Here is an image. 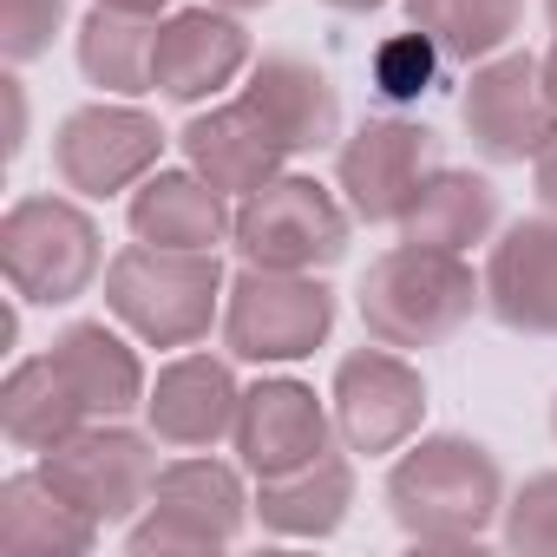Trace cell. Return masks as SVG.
<instances>
[{
	"instance_id": "cell-1",
	"label": "cell",
	"mask_w": 557,
	"mask_h": 557,
	"mask_svg": "<svg viewBox=\"0 0 557 557\" xmlns=\"http://www.w3.org/2000/svg\"><path fill=\"white\" fill-rule=\"evenodd\" d=\"M223 296V262L216 249H164L132 243L106 262V309L138 329L158 348H190L210 335Z\"/></svg>"
},
{
	"instance_id": "cell-2",
	"label": "cell",
	"mask_w": 557,
	"mask_h": 557,
	"mask_svg": "<svg viewBox=\"0 0 557 557\" xmlns=\"http://www.w3.org/2000/svg\"><path fill=\"white\" fill-rule=\"evenodd\" d=\"M479 296L485 283H472L459 249L400 243L361 275V322L387 348H433L479 309Z\"/></svg>"
},
{
	"instance_id": "cell-3",
	"label": "cell",
	"mask_w": 557,
	"mask_h": 557,
	"mask_svg": "<svg viewBox=\"0 0 557 557\" xmlns=\"http://www.w3.org/2000/svg\"><path fill=\"white\" fill-rule=\"evenodd\" d=\"M498 498H505V485H498L492 453L472 440H453V433L420 440L387 479V505H394L400 531L420 544H472L498 518Z\"/></svg>"
},
{
	"instance_id": "cell-4",
	"label": "cell",
	"mask_w": 557,
	"mask_h": 557,
	"mask_svg": "<svg viewBox=\"0 0 557 557\" xmlns=\"http://www.w3.org/2000/svg\"><path fill=\"white\" fill-rule=\"evenodd\" d=\"M106 249H99V223L66 203V197H21L0 223V269H8L14 296L27 302H79L92 289Z\"/></svg>"
},
{
	"instance_id": "cell-5",
	"label": "cell",
	"mask_w": 557,
	"mask_h": 557,
	"mask_svg": "<svg viewBox=\"0 0 557 557\" xmlns=\"http://www.w3.org/2000/svg\"><path fill=\"white\" fill-rule=\"evenodd\" d=\"M230 236H236L243 262H256V269L315 275V269L348 256V210L315 177H283V171H275L262 190H249L236 203Z\"/></svg>"
},
{
	"instance_id": "cell-6",
	"label": "cell",
	"mask_w": 557,
	"mask_h": 557,
	"mask_svg": "<svg viewBox=\"0 0 557 557\" xmlns=\"http://www.w3.org/2000/svg\"><path fill=\"white\" fill-rule=\"evenodd\" d=\"M329 329H335V296L315 275L243 262V275L230 283L223 342L236 361H302L329 342Z\"/></svg>"
},
{
	"instance_id": "cell-7",
	"label": "cell",
	"mask_w": 557,
	"mask_h": 557,
	"mask_svg": "<svg viewBox=\"0 0 557 557\" xmlns=\"http://www.w3.org/2000/svg\"><path fill=\"white\" fill-rule=\"evenodd\" d=\"M40 472L92 524H112V518H132L138 505H151V485H158L164 466H158V453H151L145 433H125V426L99 420V426H79L60 446H47Z\"/></svg>"
},
{
	"instance_id": "cell-8",
	"label": "cell",
	"mask_w": 557,
	"mask_h": 557,
	"mask_svg": "<svg viewBox=\"0 0 557 557\" xmlns=\"http://www.w3.org/2000/svg\"><path fill=\"white\" fill-rule=\"evenodd\" d=\"M472 145L498 164H524L557 138V99L544 86V60L537 53H505L492 66L472 73L466 106H459Z\"/></svg>"
},
{
	"instance_id": "cell-9",
	"label": "cell",
	"mask_w": 557,
	"mask_h": 557,
	"mask_svg": "<svg viewBox=\"0 0 557 557\" xmlns=\"http://www.w3.org/2000/svg\"><path fill=\"white\" fill-rule=\"evenodd\" d=\"M243 479L216 459H177L151 485V518L132 531V550H216L243 531Z\"/></svg>"
},
{
	"instance_id": "cell-10",
	"label": "cell",
	"mask_w": 557,
	"mask_h": 557,
	"mask_svg": "<svg viewBox=\"0 0 557 557\" xmlns=\"http://www.w3.org/2000/svg\"><path fill=\"white\" fill-rule=\"evenodd\" d=\"M158 151H164L158 119H145L132 106H79L53 138V171L79 197H112V190L138 184L158 164Z\"/></svg>"
},
{
	"instance_id": "cell-11",
	"label": "cell",
	"mask_w": 557,
	"mask_h": 557,
	"mask_svg": "<svg viewBox=\"0 0 557 557\" xmlns=\"http://www.w3.org/2000/svg\"><path fill=\"white\" fill-rule=\"evenodd\" d=\"M426 413V387L420 374L381 342V348H361L335 368V426L355 453H394L407 446V433L420 426Z\"/></svg>"
},
{
	"instance_id": "cell-12",
	"label": "cell",
	"mask_w": 557,
	"mask_h": 557,
	"mask_svg": "<svg viewBox=\"0 0 557 557\" xmlns=\"http://www.w3.org/2000/svg\"><path fill=\"white\" fill-rule=\"evenodd\" d=\"M433 177V132L407 119H374L342 145V190L361 223H400Z\"/></svg>"
},
{
	"instance_id": "cell-13",
	"label": "cell",
	"mask_w": 557,
	"mask_h": 557,
	"mask_svg": "<svg viewBox=\"0 0 557 557\" xmlns=\"http://www.w3.org/2000/svg\"><path fill=\"white\" fill-rule=\"evenodd\" d=\"M236 453L256 479H283L302 472L329 453V413L302 381H262L243 394L236 413Z\"/></svg>"
},
{
	"instance_id": "cell-14",
	"label": "cell",
	"mask_w": 557,
	"mask_h": 557,
	"mask_svg": "<svg viewBox=\"0 0 557 557\" xmlns=\"http://www.w3.org/2000/svg\"><path fill=\"white\" fill-rule=\"evenodd\" d=\"M249 66V34L243 21H230V8H190L171 14L158 27V60H151V92L197 106L210 92H223L236 73Z\"/></svg>"
},
{
	"instance_id": "cell-15",
	"label": "cell",
	"mask_w": 557,
	"mask_h": 557,
	"mask_svg": "<svg viewBox=\"0 0 557 557\" xmlns=\"http://www.w3.org/2000/svg\"><path fill=\"white\" fill-rule=\"evenodd\" d=\"M145 413H151V440L171 446V453H203L216 446L223 433H236V413H243V394L230 381V368L216 355H177L158 387L145 394Z\"/></svg>"
},
{
	"instance_id": "cell-16",
	"label": "cell",
	"mask_w": 557,
	"mask_h": 557,
	"mask_svg": "<svg viewBox=\"0 0 557 557\" xmlns=\"http://www.w3.org/2000/svg\"><path fill=\"white\" fill-rule=\"evenodd\" d=\"M485 302L505 329L557 335V223L531 216L511 223L485 262Z\"/></svg>"
},
{
	"instance_id": "cell-17",
	"label": "cell",
	"mask_w": 557,
	"mask_h": 557,
	"mask_svg": "<svg viewBox=\"0 0 557 557\" xmlns=\"http://www.w3.org/2000/svg\"><path fill=\"white\" fill-rule=\"evenodd\" d=\"M184 158L223 197H249V190H262L275 177V164L289 158V145L269 132V119L249 99H236V106H216V112L184 125Z\"/></svg>"
},
{
	"instance_id": "cell-18",
	"label": "cell",
	"mask_w": 557,
	"mask_h": 557,
	"mask_svg": "<svg viewBox=\"0 0 557 557\" xmlns=\"http://www.w3.org/2000/svg\"><path fill=\"white\" fill-rule=\"evenodd\" d=\"M243 99L269 119V132L289 145V158L335 145V132H342V99H335L329 73L309 66V60H296V53H269L249 73V92Z\"/></svg>"
},
{
	"instance_id": "cell-19",
	"label": "cell",
	"mask_w": 557,
	"mask_h": 557,
	"mask_svg": "<svg viewBox=\"0 0 557 557\" xmlns=\"http://www.w3.org/2000/svg\"><path fill=\"white\" fill-rule=\"evenodd\" d=\"M230 203L210 177L197 171H158L138 184L132 197V236L138 243H164V249H216L230 230Z\"/></svg>"
},
{
	"instance_id": "cell-20",
	"label": "cell",
	"mask_w": 557,
	"mask_h": 557,
	"mask_svg": "<svg viewBox=\"0 0 557 557\" xmlns=\"http://www.w3.org/2000/svg\"><path fill=\"white\" fill-rule=\"evenodd\" d=\"M53 361H60L66 387L79 394L86 420H119V413H132L145 400V368L106 322H73L53 342Z\"/></svg>"
},
{
	"instance_id": "cell-21",
	"label": "cell",
	"mask_w": 557,
	"mask_h": 557,
	"mask_svg": "<svg viewBox=\"0 0 557 557\" xmlns=\"http://www.w3.org/2000/svg\"><path fill=\"white\" fill-rule=\"evenodd\" d=\"M92 518L79 505H66L47 472H21L0 485V557H66V550H92Z\"/></svg>"
},
{
	"instance_id": "cell-22",
	"label": "cell",
	"mask_w": 557,
	"mask_h": 557,
	"mask_svg": "<svg viewBox=\"0 0 557 557\" xmlns=\"http://www.w3.org/2000/svg\"><path fill=\"white\" fill-rule=\"evenodd\" d=\"M0 426H8V440H14L21 453H47V446H60L66 433L86 426V407H79V394L66 387V374H60L53 355L21 361V368L8 374V387H0Z\"/></svg>"
},
{
	"instance_id": "cell-23",
	"label": "cell",
	"mask_w": 557,
	"mask_h": 557,
	"mask_svg": "<svg viewBox=\"0 0 557 557\" xmlns=\"http://www.w3.org/2000/svg\"><path fill=\"white\" fill-rule=\"evenodd\" d=\"M355 505V472L342 453H322L302 472L283 479H262V524L283 531V537H329Z\"/></svg>"
},
{
	"instance_id": "cell-24",
	"label": "cell",
	"mask_w": 557,
	"mask_h": 557,
	"mask_svg": "<svg viewBox=\"0 0 557 557\" xmlns=\"http://www.w3.org/2000/svg\"><path fill=\"white\" fill-rule=\"evenodd\" d=\"M492 223H498V190L485 177H472V171H433L420 184V197L407 203L400 236L407 243H426V249H466Z\"/></svg>"
},
{
	"instance_id": "cell-25",
	"label": "cell",
	"mask_w": 557,
	"mask_h": 557,
	"mask_svg": "<svg viewBox=\"0 0 557 557\" xmlns=\"http://www.w3.org/2000/svg\"><path fill=\"white\" fill-rule=\"evenodd\" d=\"M151 60H158V21L145 14H119V8H92L79 27V66L92 86L106 92H151Z\"/></svg>"
},
{
	"instance_id": "cell-26",
	"label": "cell",
	"mask_w": 557,
	"mask_h": 557,
	"mask_svg": "<svg viewBox=\"0 0 557 557\" xmlns=\"http://www.w3.org/2000/svg\"><path fill=\"white\" fill-rule=\"evenodd\" d=\"M407 14L446 60L472 66V60H492L518 34L524 0H407Z\"/></svg>"
},
{
	"instance_id": "cell-27",
	"label": "cell",
	"mask_w": 557,
	"mask_h": 557,
	"mask_svg": "<svg viewBox=\"0 0 557 557\" xmlns=\"http://www.w3.org/2000/svg\"><path fill=\"white\" fill-rule=\"evenodd\" d=\"M440 47L413 27V34H394L381 53H374V86H381V99L387 106H407V99H420L426 86H433V73H440Z\"/></svg>"
},
{
	"instance_id": "cell-28",
	"label": "cell",
	"mask_w": 557,
	"mask_h": 557,
	"mask_svg": "<svg viewBox=\"0 0 557 557\" xmlns=\"http://www.w3.org/2000/svg\"><path fill=\"white\" fill-rule=\"evenodd\" d=\"M60 21H66V0H0V47H8L14 66H27L53 47Z\"/></svg>"
},
{
	"instance_id": "cell-29",
	"label": "cell",
	"mask_w": 557,
	"mask_h": 557,
	"mask_svg": "<svg viewBox=\"0 0 557 557\" xmlns=\"http://www.w3.org/2000/svg\"><path fill=\"white\" fill-rule=\"evenodd\" d=\"M505 544L511 550H557V472L531 479L511 511H505Z\"/></svg>"
},
{
	"instance_id": "cell-30",
	"label": "cell",
	"mask_w": 557,
	"mask_h": 557,
	"mask_svg": "<svg viewBox=\"0 0 557 557\" xmlns=\"http://www.w3.org/2000/svg\"><path fill=\"white\" fill-rule=\"evenodd\" d=\"M537 197H544V210H557V138L537 151Z\"/></svg>"
},
{
	"instance_id": "cell-31",
	"label": "cell",
	"mask_w": 557,
	"mask_h": 557,
	"mask_svg": "<svg viewBox=\"0 0 557 557\" xmlns=\"http://www.w3.org/2000/svg\"><path fill=\"white\" fill-rule=\"evenodd\" d=\"M99 8H119V14H145V21H158L171 0H99Z\"/></svg>"
},
{
	"instance_id": "cell-32",
	"label": "cell",
	"mask_w": 557,
	"mask_h": 557,
	"mask_svg": "<svg viewBox=\"0 0 557 557\" xmlns=\"http://www.w3.org/2000/svg\"><path fill=\"white\" fill-rule=\"evenodd\" d=\"M329 8H342V14H374L381 0H329Z\"/></svg>"
},
{
	"instance_id": "cell-33",
	"label": "cell",
	"mask_w": 557,
	"mask_h": 557,
	"mask_svg": "<svg viewBox=\"0 0 557 557\" xmlns=\"http://www.w3.org/2000/svg\"><path fill=\"white\" fill-rule=\"evenodd\" d=\"M210 8H230V14H249V8H269V0H210Z\"/></svg>"
},
{
	"instance_id": "cell-34",
	"label": "cell",
	"mask_w": 557,
	"mask_h": 557,
	"mask_svg": "<svg viewBox=\"0 0 557 557\" xmlns=\"http://www.w3.org/2000/svg\"><path fill=\"white\" fill-rule=\"evenodd\" d=\"M550 27H557V0H550Z\"/></svg>"
},
{
	"instance_id": "cell-35",
	"label": "cell",
	"mask_w": 557,
	"mask_h": 557,
	"mask_svg": "<svg viewBox=\"0 0 557 557\" xmlns=\"http://www.w3.org/2000/svg\"><path fill=\"white\" fill-rule=\"evenodd\" d=\"M550 433H557V407H550Z\"/></svg>"
}]
</instances>
